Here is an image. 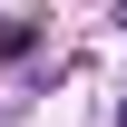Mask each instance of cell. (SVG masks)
I'll return each mask as SVG.
<instances>
[{"mask_svg":"<svg viewBox=\"0 0 127 127\" xmlns=\"http://www.w3.org/2000/svg\"><path fill=\"white\" fill-rule=\"evenodd\" d=\"M30 49H39V30H30V20H10V30H0V59H30Z\"/></svg>","mask_w":127,"mask_h":127,"instance_id":"1","label":"cell"},{"mask_svg":"<svg viewBox=\"0 0 127 127\" xmlns=\"http://www.w3.org/2000/svg\"><path fill=\"white\" fill-rule=\"evenodd\" d=\"M117 20H127V0H117Z\"/></svg>","mask_w":127,"mask_h":127,"instance_id":"3","label":"cell"},{"mask_svg":"<svg viewBox=\"0 0 127 127\" xmlns=\"http://www.w3.org/2000/svg\"><path fill=\"white\" fill-rule=\"evenodd\" d=\"M117 127H127V98H117Z\"/></svg>","mask_w":127,"mask_h":127,"instance_id":"2","label":"cell"}]
</instances>
